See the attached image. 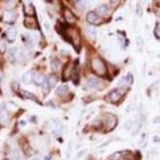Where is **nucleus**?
<instances>
[{
	"instance_id": "obj_1",
	"label": "nucleus",
	"mask_w": 160,
	"mask_h": 160,
	"mask_svg": "<svg viewBox=\"0 0 160 160\" xmlns=\"http://www.w3.org/2000/svg\"><path fill=\"white\" fill-rule=\"evenodd\" d=\"M91 69L96 75L103 76L107 73V67L99 58H95L91 60Z\"/></svg>"
},
{
	"instance_id": "obj_2",
	"label": "nucleus",
	"mask_w": 160,
	"mask_h": 160,
	"mask_svg": "<svg viewBox=\"0 0 160 160\" xmlns=\"http://www.w3.org/2000/svg\"><path fill=\"white\" fill-rule=\"evenodd\" d=\"M103 125H104V130L106 131H110L113 130L116 125H117V118L115 115L112 114H107L103 119Z\"/></svg>"
},
{
	"instance_id": "obj_3",
	"label": "nucleus",
	"mask_w": 160,
	"mask_h": 160,
	"mask_svg": "<svg viewBox=\"0 0 160 160\" xmlns=\"http://www.w3.org/2000/svg\"><path fill=\"white\" fill-rule=\"evenodd\" d=\"M125 91L121 88H118L111 91L109 94L107 95L106 98H109V99L111 103H117L121 99L123 95H124Z\"/></svg>"
},
{
	"instance_id": "obj_4",
	"label": "nucleus",
	"mask_w": 160,
	"mask_h": 160,
	"mask_svg": "<svg viewBox=\"0 0 160 160\" xmlns=\"http://www.w3.org/2000/svg\"><path fill=\"white\" fill-rule=\"evenodd\" d=\"M24 25H25L26 27L30 29H35L39 27L37 20L33 16H31V17L27 16L26 17L25 20H24Z\"/></svg>"
},
{
	"instance_id": "obj_5",
	"label": "nucleus",
	"mask_w": 160,
	"mask_h": 160,
	"mask_svg": "<svg viewBox=\"0 0 160 160\" xmlns=\"http://www.w3.org/2000/svg\"><path fill=\"white\" fill-rule=\"evenodd\" d=\"M86 20L91 24H98L101 22L99 16L95 12H89L86 14Z\"/></svg>"
},
{
	"instance_id": "obj_6",
	"label": "nucleus",
	"mask_w": 160,
	"mask_h": 160,
	"mask_svg": "<svg viewBox=\"0 0 160 160\" xmlns=\"http://www.w3.org/2000/svg\"><path fill=\"white\" fill-rule=\"evenodd\" d=\"M16 19V14L14 11H6L3 14V20L6 22L11 23Z\"/></svg>"
},
{
	"instance_id": "obj_7",
	"label": "nucleus",
	"mask_w": 160,
	"mask_h": 160,
	"mask_svg": "<svg viewBox=\"0 0 160 160\" xmlns=\"http://www.w3.org/2000/svg\"><path fill=\"white\" fill-rule=\"evenodd\" d=\"M64 18L68 23H74L76 20L75 14H73L72 11L71 10H69L68 8H66L64 10Z\"/></svg>"
},
{
	"instance_id": "obj_8",
	"label": "nucleus",
	"mask_w": 160,
	"mask_h": 160,
	"mask_svg": "<svg viewBox=\"0 0 160 160\" xmlns=\"http://www.w3.org/2000/svg\"><path fill=\"white\" fill-rule=\"evenodd\" d=\"M17 30L14 27H10L7 31V39L9 42H13L16 39Z\"/></svg>"
},
{
	"instance_id": "obj_9",
	"label": "nucleus",
	"mask_w": 160,
	"mask_h": 160,
	"mask_svg": "<svg viewBox=\"0 0 160 160\" xmlns=\"http://www.w3.org/2000/svg\"><path fill=\"white\" fill-rule=\"evenodd\" d=\"M34 73L32 71H27L23 74L22 77V81L25 84H31L33 81V78H34Z\"/></svg>"
},
{
	"instance_id": "obj_10",
	"label": "nucleus",
	"mask_w": 160,
	"mask_h": 160,
	"mask_svg": "<svg viewBox=\"0 0 160 160\" xmlns=\"http://www.w3.org/2000/svg\"><path fill=\"white\" fill-rule=\"evenodd\" d=\"M33 81L35 82L37 85H43V83L46 82V78L43 75L37 73V74L34 75Z\"/></svg>"
},
{
	"instance_id": "obj_11",
	"label": "nucleus",
	"mask_w": 160,
	"mask_h": 160,
	"mask_svg": "<svg viewBox=\"0 0 160 160\" xmlns=\"http://www.w3.org/2000/svg\"><path fill=\"white\" fill-rule=\"evenodd\" d=\"M24 12H25L26 15H27V17H31L34 15L35 10L31 3L24 4Z\"/></svg>"
},
{
	"instance_id": "obj_12",
	"label": "nucleus",
	"mask_w": 160,
	"mask_h": 160,
	"mask_svg": "<svg viewBox=\"0 0 160 160\" xmlns=\"http://www.w3.org/2000/svg\"><path fill=\"white\" fill-rule=\"evenodd\" d=\"M132 75L129 73L127 75H126L124 77L120 79V81L118 82V85L119 86H125L128 85V84H131L132 82Z\"/></svg>"
},
{
	"instance_id": "obj_13",
	"label": "nucleus",
	"mask_w": 160,
	"mask_h": 160,
	"mask_svg": "<svg viewBox=\"0 0 160 160\" xmlns=\"http://www.w3.org/2000/svg\"><path fill=\"white\" fill-rule=\"evenodd\" d=\"M86 85L88 86L90 88H98V86L99 85V82L97 78H91L88 79Z\"/></svg>"
},
{
	"instance_id": "obj_14",
	"label": "nucleus",
	"mask_w": 160,
	"mask_h": 160,
	"mask_svg": "<svg viewBox=\"0 0 160 160\" xmlns=\"http://www.w3.org/2000/svg\"><path fill=\"white\" fill-rule=\"evenodd\" d=\"M68 91V86L67 85H63L59 86L56 91H55V94L59 96L64 95Z\"/></svg>"
},
{
	"instance_id": "obj_15",
	"label": "nucleus",
	"mask_w": 160,
	"mask_h": 160,
	"mask_svg": "<svg viewBox=\"0 0 160 160\" xmlns=\"http://www.w3.org/2000/svg\"><path fill=\"white\" fill-rule=\"evenodd\" d=\"M86 33L87 35H89V37L91 39H95L96 38V30L95 27H89L87 30H86Z\"/></svg>"
},
{
	"instance_id": "obj_16",
	"label": "nucleus",
	"mask_w": 160,
	"mask_h": 160,
	"mask_svg": "<svg viewBox=\"0 0 160 160\" xmlns=\"http://www.w3.org/2000/svg\"><path fill=\"white\" fill-rule=\"evenodd\" d=\"M47 82H48V85L50 86V87H51V88L54 87L58 82L57 78L54 75H51V76H50V78H48Z\"/></svg>"
},
{
	"instance_id": "obj_17",
	"label": "nucleus",
	"mask_w": 160,
	"mask_h": 160,
	"mask_svg": "<svg viewBox=\"0 0 160 160\" xmlns=\"http://www.w3.org/2000/svg\"><path fill=\"white\" fill-rule=\"evenodd\" d=\"M75 7L78 11H83L86 7V2L84 1H77L75 2Z\"/></svg>"
},
{
	"instance_id": "obj_18",
	"label": "nucleus",
	"mask_w": 160,
	"mask_h": 160,
	"mask_svg": "<svg viewBox=\"0 0 160 160\" xmlns=\"http://www.w3.org/2000/svg\"><path fill=\"white\" fill-rule=\"evenodd\" d=\"M7 44L3 40H0V54H4L7 51Z\"/></svg>"
},
{
	"instance_id": "obj_19",
	"label": "nucleus",
	"mask_w": 160,
	"mask_h": 160,
	"mask_svg": "<svg viewBox=\"0 0 160 160\" xmlns=\"http://www.w3.org/2000/svg\"><path fill=\"white\" fill-rule=\"evenodd\" d=\"M22 94L25 97L26 99H31L33 100H36V98L34 95H32L31 93L27 91H22Z\"/></svg>"
},
{
	"instance_id": "obj_20",
	"label": "nucleus",
	"mask_w": 160,
	"mask_h": 160,
	"mask_svg": "<svg viewBox=\"0 0 160 160\" xmlns=\"http://www.w3.org/2000/svg\"><path fill=\"white\" fill-rule=\"evenodd\" d=\"M7 118H8L7 114H6L4 111H3V112L1 113V114H0V121H1V123H3V124H5V123L7 122Z\"/></svg>"
},
{
	"instance_id": "obj_21",
	"label": "nucleus",
	"mask_w": 160,
	"mask_h": 160,
	"mask_svg": "<svg viewBox=\"0 0 160 160\" xmlns=\"http://www.w3.org/2000/svg\"><path fill=\"white\" fill-rule=\"evenodd\" d=\"M98 12L100 13V14H104V13H106L107 11V6H105V5H101L99 7H98Z\"/></svg>"
},
{
	"instance_id": "obj_22",
	"label": "nucleus",
	"mask_w": 160,
	"mask_h": 160,
	"mask_svg": "<svg viewBox=\"0 0 160 160\" xmlns=\"http://www.w3.org/2000/svg\"><path fill=\"white\" fill-rule=\"evenodd\" d=\"M155 36L157 37V39H160V22L158 23L155 27Z\"/></svg>"
},
{
	"instance_id": "obj_23",
	"label": "nucleus",
	"mask_w": 160,
	"mask_h": 160,
	"mask_svg": "<svg viewBox=\"0 0 160 160\" xmlns=\"http://www.w3.org/2000/svg\"><path fill=\"white\" fill-rule=\"evenodd\" d=\"M12 159L13 160H23V159L20 156V155L18 152H14L12 155Z\"/></svg>"
},
{
	"instance_id": "obj_24",
	"label": "nucleus",
	"mask_w": 160,
	"mask_h": 160,
	"mask_svg": "<svg viewBox=\"0 0 160 160\" xmlns=\"http://www.w3.org/2000/svg\"><path fill=\"white\" fill-rule=\"evenodd\" d=\"M147 160H155V154L152 151H150L148 153V155H147Z\"/></svg>"
},
{
	"instance_id": "obj_25",
	"label": "nucleus",
	"mask_w": 160,
	"mask_h": 160,
	"mask_svg": "<svg viewBox=\"0 0 160 160\" xmlns=\"http://www.w3.org/2000/svg\"><path fill=\"white\" fill-rule=\"evenodd\" d=\"M139 11H141V8H140V5L138 4V11H137V14L139 15Z\"/></svg>"
},
{
	"instance_id": "obj_26",
	"label": "nucleus",
	"mask_w": 160,
	"mask_h": 160,
	"mask_svg": "<svg viewBox=\"0 0 160 160\" xmlns=\"http://www.w3.org/2000/svg\"><path fill=\"white\" fill-rule=\"evenodd\" d=\"M32 160H39V159H37V158H34V159H33Z\"/></svg>"
},
{
	"instance_id": "obj_27",
	"label": "nucleus",
	"mask_w": 160,
	"mask_h": 160,
	"mask_svg": "<svg viewBox=\"0 0 160 160\" xmlns=\"http://www.w3.org/2000/svg\"><path fill=\"white\" fill-rule=\"evenodd\" d=\"M4 160H7V159H4Z\"/></svg>"
}]
</instances>
